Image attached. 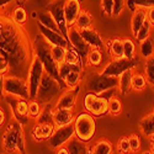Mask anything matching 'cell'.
Instances as JSON below:
<instances>
[{
	"instance_id": "21",
	"label": "cell",
	"mask_w": 154,
	"mask_h": 154,
	"mask_svg": "<svg viewBox=\"0 0 154 154\" xmlns=\"http://www.w3.org/2000/svg\"><path fill=\"white\" fill-rule=\"evenodd\" d=\"M74 120H75V115L72 110H58V109L52 110V121L56 127L72 125L74 123Z\"/></svg>"
},
{
	"instance_id": "27",
	"label": "cell",
	"mask_w": 154,
	"mask_h": 154,
	"mask_svg": "<svg viewBox=\"0 0 154 154\" xmlns=\"http://www.w3.org/2000/svg\"><path fill=\"white\" fill-rule=\"evenodd\" d=\"M10 17L12 19V21L16 22L20 26H25L29 21V15H27V11L22 5H16L14 9L11 10V14Z\"/></svg>"
},
{
	"instance_id": "51",
	"label": "cell",
	"mask_w": 154,
	"mask_h": 154,
	"mask_svg": "<svg viewBox=\"0 0 154 154\" xmlns=\"http://www.w3.org/2000/svg\"><path fill=\"white\" fill-rule=\"evenodd\" d=\"M4 76H5V75H2V74H0V94H3V85H4Z\"/></svg>"
},
{
	"instance_id": "17",
	"label": "cell",
	"mask_w": 154,
	"mask_h": 154,
	"mask_svg": "<svg viewBox=\"0 0 154 154\" xmlns=\"http://www.w3.org/2000/svg\"><path fill=\"white\" fill-rule=\"evenodd\" d=\"M82 2L80 0H66L64 4V17H66L68 29L73 27L75 25V21L78 19L79 14L82 12Z\"/></svg>"
},
{
	"instance_id": "28",
	"label": "cell",
	"mask_w": 154,
	"mask_h": 154,
	"mask_svg": "<svg viewBox=\"0 0 154 154\" xmlns=\"http://www.w3.org/2000/svg\"><path fill=\"white\" fill-rule=\"evenodd\" d=\"M112 153H113V146L110 140L100 139L91 148L90 154H112Z\"/></svg>"
},
{
	"instance_id": "30",
	"label": "cell",
	"mask_w": 154,
	"mask_h": 154,
	"mask_svg": "<svg viewBox=\"0 0 154 154\" xmlns=\"http://www.w3.org/2000/svg\"><path fill=\"white\" fill-rule=\"evenodd\" d=\"M91 23H93L91 14L89 11H86V10H82V12L79 14L78 19H76V21H75L74 26L79 31H82V30H85L88 27H91Z\"/></svg>"
},
{
	"instance_id": "55",
	"label": "cell",
	"mask_w": 154,
	"mask_h": 154,
	"mask_svg": "<svg viewBox=\"0 0 154 154\" xmlns=\"http://www.w3.org/2000/svg\"><path fill=\"white\" fill-rule=\"evenodd\" d=\"M80 2H82V3H83V2H84V0H80Z\"/></svg>"
},
{
	"instance_id": "24",
	"label": "cell",
	"mask_w": 154,
	"mask_h": 154,
	"mask_svg": "<svg viewBox=\"0 0 154 154\" xmlns=\"http://www.w3.org/2000/svg\"><path fill=\"white\" fill-rule=\"evenodd\" d=\"M66 63L69 64L70 67L78 69L80 72H83L84 67H83V57L82 54L78 52V51H75L74 48L69 47L67 49V54H66Z\"/></svg>"
},
{
	"instance_id": "18",
	"label": "cell",
	"mask_w": 154,
	"mask_h": 154,
	"mask_svg": "<svg viewBox=\"0 0 154 154\" xmlns=\"http://www.w3.org/2000/svg\"><path fill=\"white\" fill-rule=\"evenodd\" d=\"M82 36L84 38V41L86 42V45L90 47L91 49H102L105 47V42L102 40V37L100 36V33L93 29V27H88L85 30H82Z\"/></svg>"
},
{
	"instance_id": "22",
	"label": "cell",
	"mask_w": 154,
	"mask_h": 154,
	"mask_svg": "<svg viewBox=\"0 0 154 154\" xmlns=\"http://www.w3.org/2000/svg\"><path fill=\"white\" fill-rule=\"evenodd\" d=\"M133 69L126 70L119 76V84H117V90L122 96L128 95L132 91V76H133Z\"/></svg>"
},
{
	"instance_id": "54",
	"label": "cell",
	"mask_w": 154,
	"mask_h": 154,
	"mask_svg": "<svg viewBox=\"0 0 154 154\" xmlns=\"http://www.w3.org/2000/svg\"><path fill=\"white\" fill-rule=\"evenodd\" d=\"M142 154H153L150 150H144V152H142Z\"/></svg>"
},
{
	"instance_id": "39",
	"label": "cell",
	"mask_w": 154,
	"mask_h": 154,
	"mask_svg": "<svg viewBox=\"0 0 154 154\" xmlns=\"http://www.w3.org/2000/svg\"><path fill=\"white\" fill-rule=\"evenodd\" d=\"M144 76L148 83L154 84V56L144 60Z\"/></svg>"
},
{
	"instance_id": "37",
	"label": "cell",
	"mask_w": 154,
	"mask_h": 154,
	"mask_svg": "<svg viewBox=\"0 0 154 154\" xmlns=\"http://www.w3.org/2000/svg\"><path fill=\"white\" fill-rule=\"evenodd\" d=\"M122 112V102L121 100L113 95L109 99V113L112 115V116H119V115Z\"/></svg>"
},
{
	"instance_id": "12",
	"label": "cell",
	"mask_w": 154,
	"mask_h": 154,
	"mask_svg": "<svg viewBox=\"0 0 154 154\" xmlns=\"http://www.w3.org/2000/svg\"><path fill=\"white\" fill-rule=\"evenodd\" d=\"M64 4H66V0H52L47 6L46 9L52 14V16L54 17L58 27L60 30V32L64 36H68V25L66 21V17H64ZM68 38V37H67Z\"/></svg>"
},
{
	"instance_id": "53",
	"label": "cell",
	"mask_w": 154,
	"mask_h": 154,
	"mask_svg": "<svg viewBox=\"0 0 154 154\" xmlns=\"http://www.w3.org/2000/svg\"><path fill=\"white\" fill-rule=\"evenodd\" d=\"M17 2H19V4H20V5H22L23 3H26L27 0H17Z\"/></svg>"
},
{
	"instance_id": "23",
	"label": "cell",
	"mask_w": 154,
	"mask_h": 154,
	"mask_svg": "<svg viewBox=\"0 0 154 154\" xmlns=\"http://www.w3.org/2000/svg\"><path fill=\"white\" fill-rule=\"evenodd\" d=\"M147 20V10L144 9H136L132 12V19H131V31L132 35L136 36L137 32L143 26V23Z\"/></svg>"
},
{
	"instance_id": "14",
	"label": "cell",
	"mask_w": 154,
	"mask_h": 154,
	"mask_svg": "<svg viewBox=\"0 0 154 154\" xmlns=\"http://www.w3.org/2000/svg\"><path fill=\"white\" fill-rule=\"evenodd\" d=\"M67 37H68V41L70 43V47L74 48L75 51H78L83 58L85 57V62H86V56H88L89 52H90L91 48L89 47L86 45V42L84 41V38L82 36V32L75 26H73V27H69Z\"/></svg>"
},
{
	"instance_id": "13",
	"label": "cell",
	"mask_w": 154,
	"mask_h": 154,
	"mask_svg": "<svg viewBox=\"0 0 154 154\" xmlns=\"http://www.w3.org/2000/svg\"><path fill=\"white\" fill-rule=\"evenodd\" d=\"M5 101L11 107L12 113L15 115V120L19 121L21 125L26 123L29 121V101L27 100H21L16 97H10L6 96Z\"/></svg>"
},
{
	"instance_id": "56",
	"label": "cell",
	"mask_w": 154,
	"mask_h": 154,
	"mask_svg": "<svg viewBox=\"0 0 154 154\" xmlns=\"http://www.w3.org/2000/svg\"><path fill=\"white\" fill-rule=\"evenodd\" d=\"M153 113H154V109H153Z\"/></svg>"
},
{
	"instance_id": "1",
	"label": "cell",
	"mask_w": 154,
	"mask_h": 154,
	"mask_svg": "<svg viewBox=\"0 0 154 154\" xmlns=\"http://www.w3.org/2000/svg\"><path fill=\"white\" fill-rule=\"evenodd\" d=\"M0 56L8 59L10 75L27 79L31 63L35 58L33 42L27 31L0 12Z\"/></svg>"
},
{
	"instance_id": "34",
	"label": "cell",
	"mask_w": 154,
	"mask_h": 154,
	"mask_svg": "<svg viewBox=\"0 0 154 154\" xmlns=\"http://www.w3.org/2000/svg\"><path fill=\"white\" fill-rule=\"evenodd\" d=\"M126 6L130 8V10L133 12L136 9H144L148 10L154 6V0H127Z\"/></svg>"
},
{
	"instance_id": "7",
	"label": "cell",
	"mask_w": 154,
	"mask_h": 154,
	"mask_svg": "<svg viewBox=\"0 0 154 154\" xmlns=\"http://www.w3.org/2000/svg\"><path fill=\"white\" fill-rule=\"evenodd\" d=\"M119 78H112V76L102 75L99 73H93L86 78L85 86L90 93H94L96 95H100L107 90H111L113 88H117Z\"/></svg>"
},
{
	"instance_id": "52",
	"label": "cell",
	"mask_w": 154,
	"mask_h": 154,
	"mask_svg": "<svg viewBox=\"0 0 154 154\" xmlns=\"http://www.w3.org/2000/svg\"><path fill=\"white\" fill-rule=\"evenodd\" d=\"M150 152L154 154V137H150Z\"/></svg>"
},
{
	"instance_id": "29",
	"label": "cell",
	"mask_w": 154,
	"mask_h": 154,
	"mask_svg": "<svg viewBox=\"0 0 154 154\" xmlns=\"http://www.w3.org/2000/svg\"><path fill=\"white\" fill-rule=\"evenodd\" d=\"M138 48H139L140 57L144 58V60L150 58V57H153L154 56V40L152 37L147 38V40H144L143 42L139 43Z\"/></svg>"
},
{
	"instance_id": "46",
	"label": "cell",
	"mask_w": 154,
	"mask_h": 154,
	"mask_svg": "<svg viewBox=\"0 0 154 154\" xmlns=\"http://www.w3.org/2000/svg\"><path fill=\"white\" fill-rule=\"evenodd\" d=\"M73 69H75V68H73V67H70L69 64H67L66 62H64L63 64H60L59 66V78H60V80L64 83V78L73 70Z\"/></svg>"
},
{
	"instance_id": "6",
	"label": "cell",
	"mask_w": 154,
	"mask_h": 154,
	"mask_svg": "<svg viewBox=\"0 0 154 154\" xmlns=\"http://www.w3.org/2000/svg\"><path fill=\"white\" fill-rule=\"evenodd\" d=\"M5 97H16L21 100L30 101V91L27 80L23 78H19L15 75H5L4 76V85H3V94Z\"/></svg>"
},
{
	"instance_id": "31",
	"label": "cell",
	"mask_w": 154,
	"mask_h": 154,
	"mask_svg": "<svg viewBox=\"0 0 154 154\" xmlns=\"http://www.w3.org/2000/svg\"><path fill=\"white\" fill-rule=\"evenodd\" d=\"M82 80V72L78 69H73L66 78H64V84L67 89H74L79 86V83Z\"/></svg>"
},
{
	"instance_id": "32",
	"label": "cell",
	"mask_w": 154,
	"mask_h": 154,
	"mask_svg": "<svg viewBox=\"0 0 154 154\" xmlns=\"http://www.w3.org/2000/svg\"><path fill=\"white\" fill-rule=\"evenodd\" d=\"M123 41V54L126 59H134L137 53V45L132 38H125Z\"/></svg>"
},
{
	"instance_id": "16",
	"label": "cell",
	"mask_w": 154,
	"mask_h": 154,
	"mask_svg": "<svg viewBox=\"0 0 154 154\" xmlns=\"http://www.w3.org/2000/svg\"><path fill=\"white\" fill-rule=\"evenodd\" d=\"M79 90L80 88L76 86L74 89H67V90H64L57 102L54 105V109H58V110H72L75 107V104H76V99H78V94H79Z\"/></svg>"
},
{
	"instance_id": "49",
	"label": "cell",
	"mask_w": 154,
	"mask_h": 154,
	"mask_svg": "<svg viewBox=\"0 0 154 154\" xmlns=\"http://www.w3.org/2000/svg\"><path fill=\"white\" fill-rule=\"evenodd\" d=\"M5 121H6V116H5V112L4 110L0 107V128H2L4 125H5Z\"/></svg>"
},
{
	"instance_id": "42",
	"label": "cell",
	"mask_w": 154,
	"mask_h": 154,
	"mask_svg": "<svg viewBox=\"0 0 154 154\" xmlns=\"http://www.w3.org/2000/svg\"><path fill=\"white\" fill-rule=\"evenodd\" d=\"M126 9V0H113L112 17H119Z\"/></svg>"
},
{
	"instance_id": "41",
	"label": "cell",
	"mask_w": 154,
	"mask_h": 154,
	"mask_svg": "<svg viewBox=\"0 0 154 154\" xmlns=\"http://www.w3.org/2000/svg\"><path fill=\"white\" fill-rule=\"evenodd\" d=\"M116 150L120 154H130L131 153V147H130V140H128V137L120 138V140L117 142V146H116Z\"/></svg>"
},
{
	"instance_id": "25",
	"label": "cell",
	"mask_w": 154,
	"mask_h": 154,
	"mask_svg": "<svg viewBox=\"0 0 154 154\" xmlns=\"http://www.w3.org/2000/svg\"><path fill=\"white\" fill-rule=\"evenodd\" d=\"M106 47L109 49L112 59H122V58H125V54H123V41L120 40V38H113V40L109 41Z\"/></svg>"
},
{
	"instance_id": "43",
	"label": "cell",
	"mask_w": 154,
	"mask_h": 154,
	"mask_svg": "<svg viewBox=\"0 0 154 154\" xmlns=\"http://www.w3.org/2000/svg\"><path fill=\"white\" fill-rule=\"evenodd\" d=\"M128 140H130V147H131V153H137L140 149V139L137 134L132 133L128 136Z\"/></svg>"
},
{
	"instance_id": "4",
	"label": "cell",
	"mask_w": 154,
	"mask_h": 154,
	"mask_svg": "<svg viewBox=\"0 0 154 154\" xmlns=\"http://www.w3.org/2000/svg\"><path fill=\"white\" fill-rule=\"evenodd\" d=\"M63 91H64V89L59 84V82L46 72L43 74L42 80H41L40 88H38L36 100L40 102L41 105H48Z\"/></svg>"
},
{
	"instance_id": "50",
	"label": "cell",
	"mask_w": 154,
	"mask_h": 154,
	"mask_svg": "<svg viewBox=\"0 0 154 154\" xmlns=\"http://www.w3.org/2000/svg\"><path fill=\"white\" fill-rule=\"evenodd\" d=\"M56 154H70V152H69V149H68L66 146H64V147H62V148L57 149Z\"/></svg>"
},
{
	"instance_id": "59",
	"label": "cell",
	"mask_w": 154,
	"mask_h": 154,
	"mask_svg": "<svg viewBox=\"0 0 154 154\" xmlns=\"http://www.w3.org/2000/svg\"><path fill=\"white\" fill-rule=\"evenodd\" d=\"M153 137H154V136H153Z\"/></svg>"
},
{
	"instance_id": "33",
	"label": "cell",
	"mask_w": 154,
	"mask_h": 154,
	"mask_svg": "<svg viewBox=\"0 0 154 154\" xmlns=\"http://www.w3.org/2000/svg\"><path fill=\"white\" fill-rule=\"evenodd\" d=\"M148 85V80L142 73H133L132 76V90L143 91Z\"/></svg>"
},
{
	"instance_id": "57",
	"label": "cell",
	"mask_w": 154,
	"mask_h": 154,
	"mask_svg": "<svg viewBox=\"0 0 154 154\" xmlns=\"http://www.w3.org/2000/svg\"><path fill=\"white\" fill-rule=\"evenodd\" d=\"M153 88H154V84H153Z\"/></svg>"
},
{
	"instance_id": "19",
	"label": "cell",
	"mask_w": 154,
	"mask_h": 154,
	"mask_svg": "<svg viewBox=\"0 0 154 154\" xmlns=\"http://www.w3.org/2000/svg\"><path fill=\"white\" fill-rule=\"evenodd\" d=\"M56 130V126L53 122H43V123H37L32 128V138L37 142H41L45 139H49V137L53 134Z\"/></svg>"
},
{
	"instance_id": "44",
	"label": "cell",
	"mask_w": 154,
	"mask_h": 154,
	"mask_svg": "<svg viewBox=\"0 0 154 154\" xmlns=\"http://www.w3.org/2000/svg\"><path fill=\"white\" fill-rule=\"evenodd\" d=\"M101 10L106 16L112 17V11H113V0H101L100 2Z\"/></svg>"
},
{
	"instance_id": "47",
	"label": "cell",
	"mask_w": 154,
	"mask_h": 154,
	"mask_svg": "<svg viewBox=\"0 0 154 154\" xmlns=\"http://www.w3.org/2000/svg\"><path fill=\"white\" fill-rule=\"evenodd\" d=\"M147 20L150 22L152 26H154V6L147 10Z\"/></svg>"
},
{
	"instance_id": "40",
	"label": "cell",
	"mask_w": 154,
	"mask_h": 154,
	"mask_svg": "<svg viewBox=\"0 0 154 154\" xmlns=\"http://www.w3.org/2000/svg\"><path fill=\"white\" fill-rule=\"evenodd\" d=\"M42 113V105L37 100L29 101V117L37 120Z\"/></svg>"
},
{
	"instance_id": "26",
	"label": "cell",
	"mask_w": 154,
	"mask_h": 154,
	"mask_svg": "<svg viewBox=\"0 0 154 154\" xmlns=\"http://www.w3.org/2000/svg\"><path fill=\"white\" fill-rule=\"evenodd\" d=\"M139 130L146 137H153L154 136V113H148L142 120L139 121Z\"/></svg>"
},
{
	"instance_id": "11",
	"label": "cell",
	"mask_w": 154,
	"mask_h": 154,
	"mask_svg": "<svg viewBox=\"0 0 154 154\" xmlns=\"http://www.w3.org/2000/svg\"><path fill=\"white\" fill-rule=\"evenodd\" d=\"M136 68V60L134 59H112L111 62H109L105 68L102 69L100 73L102 75L106 76H112V78H119V76L125 73L126 70L130 69H134Z\"/></svg>"
},
{
	"instance_id": "9",
	"label": "cell",
	"mask_w": 154,
	"mask_h": 154,
	"mask_svg": "<svg viewBox=\"0 0 154 154\" xmlns=\"http://www.w3.org/2000/svg\"><path fill=\"white\" fill-rule=\"evenodd\" d=\"M84 109L94 117H101L109 113V99L99 96L94 93H88L83 100Z\"/></svg>"
},
{
	"instance_id": "38",
	"label": "cell",
	"mask_w": 154,
	"mask_h": 154,
	"mask_svg": "<svg viewBox=\"0 0 154 154\" xmlns=\"http://www.w3.org/2000/svg\"><path fill=\"white\" fill-rule=\"evenodd\" d=\"M152 29H153V26L150 25V22L148 20H146V22L143 23V26L140 27V30L134 36L136 37V41L138 43H140V42H143L144 40H147V38H149L150 37V33H152Z\"/></svg>"
},
{
	"instance_id": "2",
	"label": "cell",
	"mask_w": 154,
	"mask_h": 154,
	"mask_svg": "<svg viewBox=\"0 0 154 154\" xmlns=\"http://www.w3.org/2000/svg\"><path fill=\"white\" fill-rule=\"evenodd\" d=\"M33 51H35V56L41 60V63L43 64L45 70L52 75L54 79H57L59 82V84L63 86L64 90H67L66 84H64L60 78H59V66L57 64V62L53 59L52 54H51V45L45 40V38L38 33L37 37L33 40Z\"/></svg>"
},
{
	"instance_id": "45",
	"label": "cell",
	"mask_w": 154,
	"mask_h": 154,
	"mask_svg": "<svg viewBox=\"0 0 154 154\" xmlns=\"http://www.w3.org/2000/svg\"><path fill=\"white\" fill-rule=\"evenodd\" d=\"M11 68H10V64L8 62L6 58H4L3 56H0V74L2 75H10Z\"/></svg>"
},
{
	"instance_id": "48",
	"label": "cell",
	"mask_w": 154,
	"mask_h": 154,
	"mask_svg": "<svg viewBox=\"0 0 154 154\" xmlns=\"http://www.w3.org/2000/svg\"><path fill=\"white\" fill-rule=\"evenodd\" d=\"M14 2H16V0H0V12H3V10H4L8 5L12 4Z\"/></svg>"
},
{
	"instance_id": "15",
	"label": "cell",
	"mask_w": 154,
	"mask_h": 154,
	"mask_svg": "<svg viewBox=\"0 0 154 154\" xmlns=\"http://www.w3.org/2000/svg\"><path fill=\"white\" fill-rule=\"evenodd\" d=\"M38 32H40V35L51 46H60V47H64V48L70 47L68 38L58 31L49 30V29H47V27H45V26H42V25L38 23Z\"/></svg>"
},
{
	"instance_id": "5",
	"label": "cell",
	"mask_w": 154,
	"mask_h": 154,
	"mask_svg": "<svg viewBox=\"0 0 154 154\" xmlns=\"http://www.w3.org/2000/svg\"><path fill=\"white\" fill-rule=\"evenodd\" d=\"M75 137L83 143H89L94 138L96 132L95 117L89 112H82L74 120Z\"/></svg>"
},
{
	"instance_id": "3",
	"label": "cell",
	"mask_w": 154,
	"mask_h": 154,
	"mask_svg": "<svg viewBox=\"0 0 154 154\" xmlns=\"http://www.w3.org/2000/svg\"><path fill=\"white\" fill-rule=\"evenodd\" d=\"M3 148L8 153L26 154V138L22 125L19 121L11 122L3 134Z\"/></svg>"
},
{
	"instance_id": "58",
	"label": "cell",
	"mask_w": 154,
	"mask_h": 154,
	"mask_svg": "<svg viewBox=\"0 0 154 154\" xmlns=\"http://www.w3.org/2000/svg\"><path fill=\"white\" fill-rule=\"evenodd\" d=\"M0 95H2V94H0Z\"/></svg>"
},
{
	"instance_id": "35",
	"label": "cell",
	"mask_w": 154,
	"mask_h": 154,
	"mask_svg": "<svg viewBox=\"0 0 154 154\" xmlns=\"http://www.w3.org/2000/svg\"><path fill=\"white\" fill-rule=\"evenodd\" d=\"M102 63V52L100 49H90L86 56V64L89 67L97 68Z\"/></svg>"
},
{
	"instance_id": "36",
	"label": "cell",
	"mask_w": 154,
	"mask_h": 154,
	"mask_svg": "<svg viewBox=\"0 0 154 154\" xmlns=\"http://www.w3.org/2000/svg\"><path fill=\"white\" fill-rule=\"evenodd\" d=\"M67 49L60 46H51V54H52L53 59L57 62L58 66L63 64L66 62V54H67Z\"/></svg>"
},
{
	"instance_id": "10",
	"label": "cell",
	"mask_w": 154,
	"mask_h": 154,
	"mask_svg": "<svg viewBox=\"0 0 154 154\" xmlns=\"http://www.w3.org/2000/svg\"><path fill=\"white\" fill-rule=\"evenodd\" d=\"M74 136H75L74 123L63 126V127H56L53 134L51 136L49 139H48L49 148L57 150V149L66 146Z\"/></svg>"
},
{
	"instance_id": "8",
	"label": "cell",
	"mask_w": 154,
	"mask_h": 154,
	"mask_svg": "<svg viewBox=\"0 0 154 154\" xmlns=\"http://www.w3.org/2000/svg\"><path fill=\"white\" fill-rule=\"evenodd\" d=\"M46 73L43 64L36 56L31 63V67L27 74V85H29V91H30V100H36L37 99V93L38 88H40L41 80L43 78V74Z\"/></svg>"
},
{
	"instance_id": "20",
	"label": "cell",
	"mask_w": 154,
	"mask_h": 154,
	"mask_svg": "<svg viewBox=\"0 0 154 154\" xmlns=\"http://www.w3.org/2000/svg\"><path fill=\"white\" fill-rule=\"evenodd\" d=\"M33 17L37 20V22L42 25V26L49 29V30H53V31H58L60 32L58 25L54 20V17L52 16V14L47 10V9H41V10H37L33 12ZM62 33V32H60ZM63 35V33H62Z\"/></svg>"
}]
</instances>
